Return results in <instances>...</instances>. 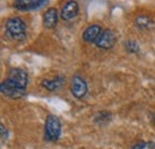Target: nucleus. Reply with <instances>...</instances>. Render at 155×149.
<instances>
[{
  "label": "nucleus",
  "instance_id": "obj_9",
  "mask_svg": "<svg viewBox=\"0 0 155 149\" xmlns=\"http://www.w3.org/2000/svg\"><path fill=\"white\" fill-rule=\"evenodd\" d=\"M101 32H103V29L100 25L92 24L85 29V31L82 34V39L87 43H96V41L99 38Z\"/></svg>",
  "mask_w": 155,
  "mask_h": 149
},
{
  "label": "nucleus",
  "instance_id": "obj_6",
  "mask_svg": "<svg viewBox=\"0 0 155 149\" xmlns=\"http://www.w3.org/2000/svg\"><path fill=\"white\" fill-rule=\"evenodd\" d=\"M116 35L112 30H103V32L100 34V36L96 41V45H97L99 49H103V50H109L111 48H114V45L116 44Z\"/></svg>",
  "mask_w": 155,
  "mask_h": 149
},
{
  "label": "nucleus",
  "instance_id": "obj_1",
  "mask_svg": "<svg viewBox=\"0 0 155 149\" xmlns=\"http://www.w3.org/2000/svg\"><path fill=\"white\" fill-rule=\"evenodd\" d=\"M29 75L21 68H12L0 84V92L10 99H20L26 93Z\"/></svg>",
  "mask_w": 155,
  "mask_h": 149
},
{
  "label": "nucleus",
  "instance_id": "obj_8",
  "mask_svg": "<svg viewBox=\"0 0 155 149\" xmlns=\"http://www.w3.org/2000/svg\"><path fill=\"white\" fill-rule=\"evenodd\" d=\"M66 84V76L64 75H58L53 79H44L41 81V86L43 88H45L47 91L54 92L58 91L60 88H62Z\"/></svg>",
  "mask_w": 155,
  "mask_h": 149
},
{
  "label": "nucleus",
  "instance_id": "obj_13",
  "mask_svg": "<svg viewBox=\"0 0 155 149\" xmlns=\"http://www.w3.org/2000/svg\"><path fill=\"white\" fill-rule=\"evenodd\" d=\"M155 143L153 141H141L135 143L130 149H154Z\"/></svg>",
  "mask_w": 155,
  "mask_h": 149
},
{
  "label": "nucleus",
  "instance_id": "obj_7",
  "mask_svg": "<svg viewBox=\"0 0 155 149\" xmlns=\"http://www.w3.org/2000/svg\"><path fill=\"white\" fill-rule=\"evenodd\" d=\"M79 13V4L77 1H67L60 11V18L64 22L74 19Z\"/></svg>",
  "mask_w": 155,
  "mask_h": 149
},
{
  "label": "nucleus",
  "instance_id": "obj_5",
  "mask_svg": "<svg viewBox=\"0 0 155 149\" xmlns=\"http://www.w3.org/2000/svg\"><path fill=\"white\" fill-rule=\"evenodd\" d=\"M87 91L88 86L85 79L79 75H74L71 81V93L73 94V97H75L77 99H82L86 95Z\"/></svg>",
  "mask_w": 155,
  "mask_h": 149
},
{
  "label": "nucleus",
  "instance_id": "obj_10",
  "mask_svg": "<svg viewBox=\"0 0 155 149\" xmlns=\"http://www.w3.org/2000/svg\"><path fill=\"white\" fill-rule=\"evenodd\" d=\"M58 22V13L56 8L50 7V8H48L44 12V15H43V25H44V28H47V29H54V28H56Z\"/></svg>",
  "mask_w": 155,
  "mask_h": 149
},
{
  "label": "nucleus",
  "instance_id": "obj_3",
  "mask_svg": "<svg viewBox=\"0 0 155 149\" xmlns=\"http://www.w3.org/2000/svg\"><path fill=\"white\" fill-rule=\"evenodd\" d=\"M61 122L58 116L49 114L44 123V140L48 142H56L61 136Z\"/></svg>",
  "mask_w": 155,
  "mask_h": 149
},
{
  "label": "nucleus",
  "instance_id": "obj_4",
  "mask_svg": "<svg viewBox=\"0 0 155 149\" xmlns=\"http://www.w3.org/2000/svg\"><path fill=\"white\" fill-rule=\"evenodd\" d=\"M48 2V0H16L13 7L21 12H30L44 7Z\"/></svg>",
  "mask_w": 155,
  "mask_h": 149
},
{
  "label": "nucleus",
  "instance_id": "obj_11",
  "mask_svg": "<svg viewBox=\"0 0 155 149\" xmlns=\"http://www.w3.org/2000/svg\"><path fill=\"white\" fill-rule=\"evenodd\" d=\"M135 26L138 30H150L154 26V22L147 16H138L135 19Z\"/></svg>",
  "mask_w": 155,
  "mask_h": 149
},
{
  "label": "nucleus",
  "instance_id": "obj_14",
  "mask_svg": "<svg viewBox=\"0 0 155 149\" xmlns=\"http://www.w3.org/2000/svg\"><path fill=\"white\" fill-rule=\"evenodd\" d=\"M0 131H1V143L4 144L7 140V137H8V131L5 128L4 124H0Z\"/></svg>",
  "mask_w": 155,
  "mask_h": 149
},
{
  "label": "nucleus",
  "instance_id": "obj_12",
  "mask_svg": "<svg viewBox=\"0 0 155 149\" xmlns=\"http://www.w3.org/2000/svg\"><path fill=\"white\" fill-rule=\"evenodd\" d=\"M124 48L128 53H131V54H135V53H138L140 50V45L137 44V42L134 41V39H127L124 42Z\"/></svg>",
  "mask_w": 155,
  "mask_h": 149
},
{
  "label": "nucleus",
  "instance_id": "obj_2",
  "mask_svg": "<svg viewBox=\"0 0 155 149\" xmlns=\"http://www.w3.org/2000/svg\"><path fill=\"white\" fill-rule=\"evenodd\" d=\"M6 35L13 41H24L26 38V25L19 17H11L5 22Z\"/></svg>",
  "mask_w": 155,
  "mask_h": 149
}]
</instances>
